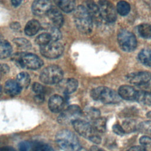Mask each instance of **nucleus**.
Returning <instances> with one entry per match:
<instances>
[{"mask_svg": "<svg viewBox=\"0 0 151 151\" xmlns=\"http://www.w3.org/2000/svg\"><path fill=\"white\" fill-rule=\"evenodd\" d=\"M55 141L57 145L64 151H77L80 149L77 136L68 130L59 131L55 136Z\"/></svg>", "mask_w": 151, "mask_h": 151, "instance_id": "obj_1", "label": "nucleus"}, {"mask_svg": "<svg viewBox=\"0 0 151 151\" xmlns=\"http://www.w3.org/2000/svg\"><path fill=\"white\" fill-rule=\"evenodd\" d=\"M74 21L77 29L83 34H89L93 29V20L86 6H78L74 9Z\"/></svg>", "mask_w": 151, "mask_h": 151, "instance_id": "obj_2", "label": "nucleus"}, {"mask_svg": "<svg viewBox=\"0 0 151 151\" xmlns=\"http://www.w3.org/2000/svg\"><path fill=\"white\" fill-rule=\"evenodd\" d=\"M91 97L104 104H117L121 100L119 94L114 90L107 87L100 86L91 91Z\"/></svg>", "mask_w": 151, "mask_h": 151, "instance_id": "obj_3", "label": "nucleus"}, {"mask_svg": "<svg viewBox=\"0 0 151 151\" xmlns=\"http://www.w3.org/2000/svg\"><path fill=\"white\" fill-rule=\"evenodd\" d=\"M74 130L81 136L90 140L96 144L101 142V138L97 132L87 122L83 120H77L73 123Z\"/></svg>", "mask_w": 151, "mask_h": 151, "instance_id": "obj_4", "label": "nucleus"}, {"mask_svg": "<svg viewBox=\"0 0 151 151\" xmlns=\"http://www.w3.org/2000/svg\"><path fill=\"white\" fill-rule=\"evenodd\" d=\"M63 71L60 67L55 65H50L41 71L40 79L45 84H58L63 80Z\"/></svg>", "mask_w": 151, "mask_h": 151, "instance_id": "obj_5", "label": "nucleus"}, {"mask_svg": "<svg viewBox=\"0 0 151 151\" xmlns=\"http://www.w3.org/2000/svg\"><path fill=\"white\" fill-rule=\"evenodd\" d=\"M83 114L81 109L77 105H70L58 116L57 120L60 124L68 125L73 123L76 120L80 119Z\"/></svg>", "mask_w": 151, "mask_h": 151, "instance_id": "obj_6", "label": "nucleus"}, {"mask_svg": "<svg viewBox=\"0 0 151 151\" xmlns=\"http://www.w3.org/2000/svg\"><path fill=\"white\" fill-rule=\"evenodd\" d=\"M117 42L120 48L126 52H132L137 47V40L131 32L122 29L117 34Z\"/></svg>", "mask_w": 151, "mask_h": 151, "instance_id": "obj_7", "label": "nucleus"}, {"mask_svg": "<svg viewBox=\"0 0 151 151\" xmlns=\"http://www.w3.org/2000/svg\"><path fill=\"white\" fill-rule=\"evenodd\" d=\"M15 58L21 67L30 70L38 69L43 65L42 60L32 53H21L17 55Z\"/></svg>", "mask_w": 151, "mask_h": 151, "instance_id": "obj_8", "label": "nucleus"}, {"mask_svg": "<svg viewBox=\"0 0 151 151\" xmlns=\"http://www.w3.org/2000/svg\"><path fill=\"white\" fill-rule=\"evenodd\" d=\"M40 52L45 58L50 59L60 57L64 52V46L58 41H51L48 44L40 47Z\"/></svg>", "mask_w": 151, "mask_h": 151, "instance_id": "obj_9", "label": "nucleus"}, {"mask_svg": "<svg viewBox=\"0 0 151 151\" xmlns=\"http://www.w3.org/2000/svg\"><path fill=\"white\" fill-rule=\"evenodd\" d=\"M97 5L103 20L110 23L114 22L116 20V11L110 2L107 0H100Z\"/></svg>", "mask_w": 151, "mask_h": 151, "instance_id": "obj_10", "label": "nucleus"}, {"mask_svg": "<svg viewBox=\"0 0 151 151\" xmlns=\"http://www.w3.org/2000/svg\"><path fill=\"white\" fill-rule=\"evenodd\" d=\"M126 80L130 83L134 85H143L151 80V73L147 71H137L129 74Z\"/></svg>", "mask_w": 151, "mask_h": 151, "instance_id": "obj_11", "label": "nucleus"}, {"mask_svg": "<svg viewBox=\"0 0 151 151\" xmlns=\"http://www.w3.org/2000/svg\"><path fill=\"white\" fill-rule=\"evenodd\" d=\"M51 8V0H34L31 7L33 14L38 16L47 14Z\"/></svg>", "mask_w": 151, "mask_h": 151, "instance_id": "obj_12", "label": "nucleus"}, {"mask_svg": "<svg viewBox=\"0 0 151 151\" xmlns=\"http://www.w3.org/2000/svg\"><path fill=\"white\" fill-rule=\"evenodd\" d=\"M59 89L65 94H70L74 92L78 87L77 80L73 78L63 79L58 83Z\"/></svg>", "mask_w": 151, "mask_h": 151, "instance_id": "obj_13", "label": "nucleus"}, {"mask_svg": "<svg viewBox=\"0 0 151 151\" xmlns=\"http://www.w3.org/2000/svg\"><path fill=\"white\" fill-rule=\"evenodd\" d=\"M64 107V99L58 94L52 96L48 100V108L54 113H59L63 110Z\"/></svg>", "mask_w": 151, "mask_h": 151, "instance_id": "obj_14", "label": "nucleus"}, {"mask_svg": "<svg viewBox=\"0 0 151 151\" xmlns=\"http://www.w3.org/2000/svg\"><path fill=\"white\" fill-rule=\"evenodd\" d=\"M86 8H87L93 21L97 24H100L103 19L101 16L98 5L93 1L88 0L86 2Z\"/></svg>", "mask_w": 151, "mask_h": 151, "instance_id": "obj_15", "label": "nucleus"}, {"mask_svg": "<svg viewBox=\"0 0 151 151\" xmlns=\"http://www.w3.org/2000/svg\"><path fill=\"white\" fill-rule=\"evenodd\" d=\"M47 14L53 26L59 28L63 25L64 18L62 14L58 9L51 6Z\"/></svg>", "mask_w": 151, "mask_h": 151, "instance_id": "obj_16", "label": "nucleus"}, {"mask_svg": "<svg viewBox=\"0 0 151 151\" xmlns=\"http://www.w3.org/2000/svg\"><path fill=\"white\" fill-rule=\"evenodd\" d=\"M137 91L134 88L128 85H123L118 90V94L121 99L127 100H136Z\"/></svg>", "mask_w": 151, "mask_h": 151, "instance_id": "obj_17", "label": "nucleus"}, {"mask_svg": "<svg viewBox=\"0 0 151 151\" xmlns=\"http://www.w3.org/2000/svg\"><path fill=\"white\" fill-rule=\"evenodd\" d=\"M21 88L17 82L13 80H9L6 81L4 86L5 93L10 96H15L19 94Z\"/></svg>", "mask_w": 151, "mask_h": 151, "instance_id": "obj_18", "label": "nucleus"}, {"mask_svg": "<svg viewBox=\"0 0 151 151\" xmlns=\"http://www.w3.org/2000/svg\"><path fill=\"white\" fill-rule=\"evenodd\" d=\"M58 7L65 12H70L75 9V0H54Z\"/></svg>", "mask_w": 151, "mask_h": 151, "instance_id": "obj_19", "label": "nucleus"}, {"mask_svg": "<svg viewBox=\"0 0 151 151\" xmlns=\"http://www.w3.org/2000/svg\"><path fill=\"white\" fill-rule=\"evenodd\" d=\"M40 29V22L35 19L29 21L25 25L24 31L28 36H32L36 34Z\"/></svg>", "mask_w": 151, "mask_h": 151, "instance_id": "obj_20", "label": "nucleus"}, {"mask_svg": "<svg viewBox=\"0 0 151 151\" xmlns=\"http://www.w3.org/2000/svg\"><path fill=\"white\" fill-rule=\"evenodd\" d=\"M139 61L143 65L151 67V50L148 48L143 49L138 54Z\"/></svg>", "mask_w": 151, "mask_h": 151, "instance_id": "obj_21", "label": "nucleus"}, {"mask_svg": "<svg viewBox=\"0 0 151 151\" xmlns=\"http://www.w3.org/2000/svg\"><path fill=\"white\" fill-rule=\"evenodd\" d=\"M16 81L21 88H26L30 84L31 78L28 73L26 72H21L17 75Z\"/></svg>", "mask_w": 151, "mask_h": 151, "instance_id": "obj_22", "label": "nucleus"}, {"mask_svg": "<svg viewBox=\"0 0 151 151\" xmlns=\"http://www.w3.org/2000/svg\"><path fill=\"white\" fill-rule=\"evenodd\" d=\"M12 52V47L9 42L5 40H0V59L8 57Z\"/></svg>", "mask_w": 151, "mask_h": 151, "instance_id": "obj_23", "label": "nucleus"}, {"mask_svg": "<svg viewBox=\"0 0 151 151\" xmlns=\"http://www.w3.org/2000/svg\"><path fill=\"white\" fill-rule=\"evenodd\" d=\"M139 35L145 39L151 38V25L148 24H141L137 27Z\"/></svg>", "mask_w": 151, "mask_h": 151, "instance_id": "obj_24", "label": "nucleus"}, {"mask_svg": "<svg viewBox=\"0 0 151 151\" xmlns=\"http://www.w3.org/2000/svg\"><path fill=\"white\" fill-rule=\"evenodd\" d=\"M136 100L147 106H151V93L146 91H137Z\"/></svg>", "mask_w": 151, "mask_h": 151, "instance_id": "obj_25", "label": "nucleus"}, {"mask_svg": "<svg viewBox=\"0 0 151 151\" xmlns=\"http://www.w3.org/2000/svg\"><path fill=\"white\" fill-rule=\"evenodd\" d=\"M83 113L85 117L91 121L98 119L100 117V111L97 108L93 107H88L84 109Z\"/></svg>", "mask_w": 151, "mask_h": 151, "instance_id": "obj_26", "label": "nucleus"}, {"mask_svg": "<svg viewBox=\"0 0 151 151\" xmlns=\"http://www.w3.org/2000/svg\"><path fill=\"white\" fill-rule=\"evenodd\" d=\"M116 11L120 15L126 16L130 11V5L126 1H120L117 4Z\"/></svg>", "mask_w": 151, "mask_h": 151, "instance_id": "obj_27", "label": "nucleus"}, {"mask_svg": "<svg viewBox=\"0 0 151 151\" xmlns=\"http://www.w3.org/2000/svg\"><path fill=\"white\" fill-rule=\"evenodd\" d=\"M93 122V127L97 132L103 133L106 131L107 119L105 117H100Z\"/></svg>", "mask_w": 151, "mask_h": 151, "instance_id": "obj_28", "label": "nucleus"}, {"mask_svg": "<svg viewBox=\"0 0 151 151\" xmlns=\"http://www.w3.org/2000/svg\"><path fill=\"white\" fill-rule=\"evenodd\" d=\"M126 133H131L137 130L138 124L136 122L131 119H127L123 121L122 126Z\"/></svg>", "mask_w": 151, "mask_h": 151, "instance_id": "obj_29", "label": "nucleus"}, {"mask_svg": "<svg viewBox=\"0 0 151 151\" xmlns=\"http://www.w3.org/2000/svg\"><path fill=\"white\" fill-rule=\"evenodd\" d=\"M15 45L20 50H27L31 48V44L30 42L24 38H17L13 40Z\"/></svg>", "mask_w": 151, "mask_h": 151, "instance_id": "obj_30", "label": "nucleus"}, {"mask_svg": "<svg viewBox=\"0 0 151 151\" xmlns=\"http://www.w3.org/2000/svg\"><path fill=\"white\" fill-rule=\"evenodd\" d=\"M137 130L151 137V120H146L140 123L137 126Z\"/></svg>", "mask_w": 151, "mask_h": 151, "instance_id": "obj_31", "label": "nucleus"}, {"mask_svg": "<svg viewBox=\"0 0 151 151\" xmlns=\"http://www.w3.org/2000/svg\"><path fill=\"white\" fill-rule=\"evenodd\" d=\"M51 41V37L48 32L42 33L38 35L35 40L36 44L39 45L40 47L48 44Z\"/></svg>", "mask_w": 151, "mask_h": 151, "instance_id": "obj_32", "label": "nucleus"}, {"mask_svg": "<svg viewBox=\"0 0 151 151\" xmlns=\"http://www.w3.org/2000/svg\"><path fill=\"white\" fill-rule=\"evenodd\" d=\"M48 33L50 35L52 41H58V40H59L61 38V34L60 31L59 30V28H57L53 25L51 26L48 28Z\"/></svg>", "mask_w": 151, "mask_h": 151, "instance_id": "obj_33", "label": "nucleus"}, {"mask_svg": "<svg viewBox=\"0 0 151 151\" xmlns=\"http://www.w3.org/2000/svg\"><path fill=\"white\" fill-rule=\"evenodd\" d=\"M29 151H54V150L47 144L37 143L31 147Z\"/></svg>", "mask_w": 151, "mask_h": 151, "instance_id": "obj_34", "label": "nucleus"}, {"mask_svg": "<svg viewBox=\"0 0 151 151\" xmlns=\"http://www.w3.org/2000/svg\"><path fill=\"white\" fill-rule=\"evenodd\" d=\"M33 91L36 94H44V87L42 85L38 83H34L32 86Z\"/></svg>", "mask_w": 151, "mask_h": 151, "instance_id": "obj_35", "label": "nucleus"}, {"mask_svg": "<svg viewBox=\"0 0 151 151\" xmlns=\"http://www.w3.org/2000/svg\"><path fill=\"white\" fill-rule=\"evenodd\" d=\"M139 142L140 145L145 147L151 146V137L149 136H142L139 139Z\"/></svg>", "mask_w": 151, "mask_h": 151, "instance_id": "obj_36", "label": "nucleus"}, {"mask_svg": "<svg viewBox=\"0 0 151 151\" xmlns=\"http://www.w3.org/2000/svg\"><path fill=\"white\" fill-rule=\"evenodd\" d=\"M112 129H113V132L117 135L122 136V135L126 133L124 130L123 129V127L121 125H120L119 124H114L113 126Z\"/></svg>", "mask_w": 151, "mask_h": 151, "instance_id": "obj_37", "label": "nucleus"}, {"mask_svg": "<svg viewBox=\"0 0 151 151\" xmlns=\"http://www.w3.org/2000/svg\"><path fill=\"white\" fill-rule=\"evenodd\" d=\"M30 145L27 142H24L20 143L19 146V151H29L30 150Z\"/></svg>", "mask_w": 151, "mask_h": 151, "instance_id": "obj_38", "label": "nucleus"}, {"mask_svg": "<svg viewBox=\"0 0 151 151\" xmlns=\"http://www.w3.org/2000/svg\"><path fill=\"white\" fill-rule=\"evenodd\" d=\"M35 101L38 104H41L44 101V96L43 94H37L34 97Z\"/></svg>", "mask_w": 151, "mask_h": 151, "instance_id": "obj_39", "label": "nucleus"}, {"mask_svg": "<svg viewBox=\"0 0 151 151\" xmlns=\"http://www.w3.org/2000/svg\"><path fill=\"white\" fill-rule=\"evenodd\" d=\"M127 151H146V147L143 146H134L130 148Z\"/></svg>", "mask_w": 151, "mask_h": 151, "instance_id": "obj_40", "label": "nucleus"}, {"mask_svg": "<svg viewBox=\"0 0 151 151\" xmlns=\"http://www.w3.org/2000/svg\"><path fill=\"white\" fill-rule=\"evenodd\" d=\"M9 68L8 65L5 64H0V72H2L4 73H6L8 72Z\"/></svg>", "mask_w": 151, "mask_h": 151, "instance_id": "obj_41", "label": "nucleus"}, {"mask_svg": "<svg viewBox=\"0 0 151 151\" xmlns=\"http://www.w3.org/2000/svg\"><path fill=\"white\" fill-rule=\"evenodd\" d=\"M11 28L15 30H19L20 28V25L18 22H13L11 24Z\"/></svg>", "mask_w": 151, "mask_h": 151, "instance_id": "obj_42", "label": "nucleus"}, {"mask_svg": "<svg viewBox=\"0 0 151 151\" xmlns=\"http://www.w3.org/2000/svg\"><path fill=\"white\" fill-rule=\"evenodd\" d=\"M0 151H16V150L11 146H4L0 148Z\"/></svg>", "mask_w": 151, "mask_h": 151, "instance_id": "obj_43", "label": "nucleus"}, {"mask_svg": "<svg viewBox=\"0 0 151 151\" xmlns=\"http://www.w3.org/2000/svg\"><path fill=\"white\" fill-rule=\"evenodd\" d=\"M22 0H11L12 5L14 6H18L21 3Z\"/></svg>", "mask_w": 151, "mask_h": 151, "instance_id": "obj_44", "label": "nucleus"}, {"mask_svg": "<svg viewBox=\"0 0 151 151\" xmlns=\"http://www.w3.org/2000/svg\"><path fill=\"white\" fill-rule=\"evenodd\" d=\"M91 151H106V150H104V149H103L101 148H100L97 146H93L91 147Z\"/></svg>", "mask_w": 151, "mask_h": 151, "instance_id": "obj_45", "label": "nucleus"}, {"mask_svg": "<svg viewBox=\"0 0 151 151\" xmlns=\"http://www.w3.org/2000/svg\"><path fill=\"white\" fill-rule=\"evenodd\" d=\"M147 117L151 119V111H149L147 113Z\"/></svg>", "mask_w": 151, "mask_h": 151, "instance_id": "obj_46", "label": "nucleus"}, {"mask_svg": "<svg viewBox=\"0 0 151 151\" xmlns=\"http://www.w3.org/2000/svg\"><path fill=\"white\" fill-rule=\"evenodd\" d=\"M77 151H88V150L84 148H80Z\"/></svg>", "mask_w": 151, "mask_h": 151, "instance_id": "obj_47", "label": "nucleus"}, {"mask_svg": "<svg viewBox=\"0 0 151 151\" xmlns=\"http://www.w3.org/2000/svg\"><path fill=\"white\" fill-rule=\"evenodd\" d=\"M1 91H2V88H1V85H0V94H1Z\"/></svg>", "mask_w": 151, "mask_h": 151, "instance_id": "obj_48", "label": "nucleus"}, {"mask_svg": "<svg viewBox=\"0 0 151 151\" xmlns=\"http://www.w3.org/2000/svg\"><path fill=\"white\" fill-rule=\"evenodd\" d=\"M0 77H1V72H0Z\"/></svg>", "mask_w": 151, "mask_h": 151, "instance_id": "obj_49", "label": "nucleus"}]
</instances>
